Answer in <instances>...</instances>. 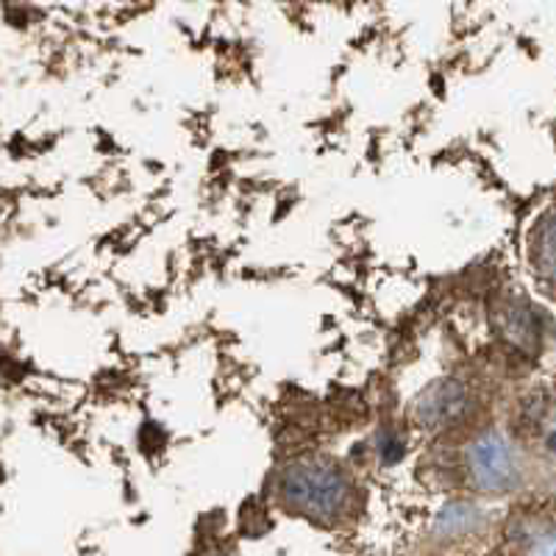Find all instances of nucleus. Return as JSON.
<instances>
[{
	"label": "nucleus",
	"mask_w": 556,
	"mask_h": 556,
	"mask_svg": "<svg viewBox=\"0 0 556 556\" xmlns=\"http://www.w3.org/2000/svg\"><path fill=\"white\" fill-rule=\"evenodd\" d=\"M543 265L548 267L551 273L556 276V220L554 226L545 231V242H543Z\"/></svg>",
	"instance_id": "1"
}]
</instances>
